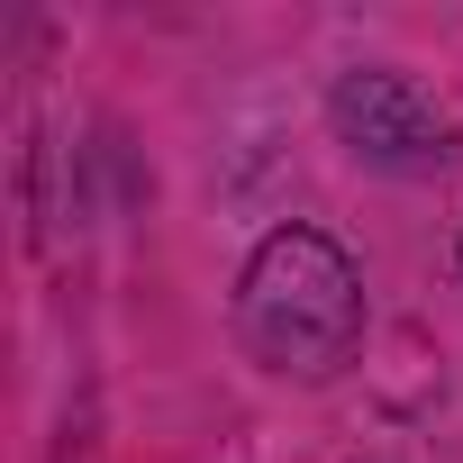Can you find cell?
Returning a JSON list of instances; mask_svg holds the SVG:
<instances>
[{
  "mask_svg": "<svg viewBox=\"0 0 463 463\" xmlns=\"http://www.w3.org/2000/svg\"><path fill=\"white\" fill-rule=\"evenodd\" d=\"M327 118H336V137H345L364 164H391V173H427V164L454 155L445 109H436L409 73H345V82L327 91Z\"/></svg>",
  "mask_w": 463,
  "mask_h": 463,
  "instance_id": "cell-2",
  "label": "cell"
},
{
  "mask_svg": "<svg viewBox=\"0 0 463 463\" xmlns=\"http://www.w3.org/2000/svg\"><path fill=\"white\" fill-rule=\"evenodd\" d=\"M246 354L282 382H327L364 345V273L327 227H273L237 282Z\"/></svg>",
  "mask_w": 463,
  "mask_h": 463,
  "instance_id": "cell-1",
  "label": "cell"
}]
</instances>
